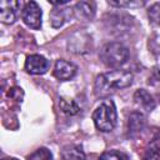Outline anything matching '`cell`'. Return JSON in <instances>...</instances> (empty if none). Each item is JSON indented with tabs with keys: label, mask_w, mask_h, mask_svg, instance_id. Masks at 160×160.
I'll list each match as a JSON object with an SVG mask.
<instances>
[{
	"label": "cell",
	"mask_w": 160,
	"mask_h": 160,
	"mask_svg": "<svg viewBox=\"0 0 160 160\" xmlns=\"http://www.w3.org/2000/svg\"><path fill=\"white\" fill-rule=\"evenodd\" d=\"M132 74L128 70H111L105 74H100L95 80V94L98 96H105L110 91L125 89L132 84Z\"/></svg>",
	"instance_id": "obj_1"
},
{
	"label": "cell",
	"mask_w": 160,
	"mask_h": 160,
	"mask_svg": "<svg viewBox=\"0 0 160 160\" xmlns=\"http://www.w3.org/2000/svg\"><path fill=\"white\" fill-rule=\"evenodd\" d=\"M92 120L98 130L102 132L111 131L116 125V109L111 100L102 101L92 112Z\"/></svg>",
	"instance_id": "obj_2"
},
{
	"label": "cell",
	"mask_w": 160,
	"mask_h": 160,
	"mask_svg": "<svg viewBox=\"0 0 160 160\" xmlns=\"http://www.w3.org/2000/svg\"><path fill=\"white\" fill-rule=\"evenodd\" d=\"M99 58L108 68H119L129 59V50L120 42H108L100 51Z\"/></svg>",
	"instance_id": "obj_3"
},
{
	"label": "cell",
	"mask_w": 160,
	"mask_h": 160,
	"mask_svg": "<svg viewBox=\"0 0 160 160\" xmlns=\"http://www.w3.org/2000/svg\"><path fill=\"white\" fill-rule=\"evenodd\" d=\"M21 19L31 29H40L41 26V9L35 1H28L25 2L22 11H21Z\"/></svg>",
	"instance_id": "obj_4"
},
{
	"label": "cell",
	"mask_w": 160,
	"mask_h": 160,
	"mask_svg": "<svg viewBox=\"0 0 160 160\" xmlns=\"http://www.w3.org/2000/svg\"><path fill=\"white\" fill-rule=\"evenodd\" d=\"M49 69V61L39 54H34L26 58L25 61V70L32 75H42Z\"/></svg>",
	"instance_id": "obj_5"
},
{
	"label": "cell",
	"mask_w": 160,
	"mask_h": 160,
	"mask_svg": "<svg viewBox=\"0 0 160 160\" xmlns=\"http://www.w3.org/2000/svg\"><path fill=\"white\" fill-rule=\"evenodd\" d=\"M22 2L19 1H9L1 0L0 1V20L4 24H12L16 19L18 11L21 8Z\"/></svg>",
	"instance_id": "obj_6"
},
{
	"label": "cell",
	"mask_w": 160,
	"mask_h": 160,
	"mask_svg": "<svg viewBox=\"0 0 160 160\" xmlns=\"http://www.w3.org/2000/svg\"><path fill=\"white\" fill-rule=\"evenodd\" d=\"M76 74V66L72 62H69L64 59H60L55 62L54 66V76L60 81L70 80Z\"/></svg>",
	"instance_id": "obj_7"
},
{
	"label": "cell",
	"mask_w": 160,
	"mask_h": 160,
	"mask_svg": "<svg viewBox=\"0 0 160 160\" xmlns=\"http://www.w3.org/2000/svg\"><path fill=\"white\" fill-rule=\"evenodd\" d=\"M145 126V118L140 111H134L128 119V131L130 136L138 135Z\"/></svg>",
	"instance_id": "obj_8"
},
{
	"label": "cell",
	"mask_w": 160,
	"mask_h": 160,
	"mask_svg": "<svg viewBox=\"0 0 160 160\" xmlns=\"http://www.w3.org/2000/svg\"><path fill=\"white\" fill-rule=\"evenodd\" d=\"M144 160H160V131H155L152 139L148 144Z\"/></svg>",
	"instance_id": "obj_9"
},
{
	"label": "cell",
	"mask_w": 160,
	"mask_h": 160,
	"mask_svg": "<svg viewBox=\"0 0 160 160\" xmlns=\"http://www.w3.org/2000/svg\"><path fill=\"white\" fill-rule=\"evenodd\" d=\"M75 14L84 20H91L95 15V4L92 1H79L75 5Z\"/></svg>",
	"instance_id": "obj_10"
},
{
	"label": "cell",
	"mask_w": 160,
	"mask_h": 160,
	"mask_svg": "<svg viewBox=\"0 0 160 160\" xmlns=\"http://www.w3.org/2000/svg\"><path fill=\"white\" fill-rule=\"evenodd\" d=\"M134 100L136 104H139L141 108H144L148 111L154 110L155 108V100L154 98L145 90V89H139L134 94Z\"/></svg>",
	"instance_id": "obj_11"
},
{
	"label": "cell",
	"mask_w": 160,
	"mask_h": 160,
	"mask_svg": "<svg viewBox=\"0 0 160 160\" xmlns=\"http://www.w3.org/2000/svg\"><path fill=\"white\" fill-rule=\"evenodd\" d=\"M62 160H86L82 149L78 145H66L61 149Z\"/></svg>",
	"instance_id": "obj_12"
},
{
	"label": "cell",
	"mask_w": 160,
	"mask_h": 160,
	"mask_svg": "<svg viewBox=\"0 0 160 160\" xmlns=\"http://www.w3.org/2000/svg\"><path fill=\"white\" fill-rule=\"evenodd\" d=\"M59 106L61 109L62 112L68 114V115H76L80 112V108L79 105L71 100V99H66V98H60V101H59Z\"/></svg>",
	"instance_id": "obj_13"
},
{
	"label": "cell",
	"mask_w": 160,
	"mask_h": 160,
	"mask_svg": "<svg viewBox=\"0 0 160 160\" xmlns=\"http://www.w3.org/2000/svg\"><path fill=\"white\" fill-rule=\"evenodd\" d=\"M66 20V14L64 10H60V9H54L51 11V15H50V21H51V25L54 28H60Z\"/></svg>",
	"instance_id": "obj_14"
},
{
	"label": "cell",
	"mask_w": 160,
	"mask_h": 160,
	"mask_svg": "<svg viewBox=\"0 0 160 160\" xmlns=\"http://www.w3.org/2000/svg\"><path fill=\"white\" fill-rule=\"evenodd\" d=\"M99 160H129L128 155L119 150H109L100 155Z\"/></svg>",
	"instance_id": "obj_15"
},
{
	"label": "cell",
	"mask_w": 160,
	"mask_h": 160,
	"mask_svg": "<svg viewBox=\"0 0 160 160\" xmlns=\"http://www.w3.org/2000/svg\"><path fill=\"white\" fill-rule=\"evenodd\" d=\"M28 160H52V154L46 148H39L28 158Z\"/></svg>",
	"instance_id": "obj_16"
},
{
	"label": "cell",
	"mask_w": 160,
	"mask_h": 160,
	"mask_svg": "<svg viewBox=\"0 0 160 160\" xmlns=\"http://www.w3.org/2000/svg\"><path fill=\"white\" fill-rule=\"evenodd\" d=\"M148 16L152 24L160 25V2H155L150 6L148 10Z\"/></svg>",
	"instance_id": "obj_17"
},
{
	"label": "cell",
	"mask_w": 160,
	"mask_h": 160,
	"mask_svg": "<svg viewBox=\"0 0 160 160\" xmlns=\"http://www.w3.org/2000/svg\"><path fill=\"white\" fill-rule=\"evenodd\" d=\"M109 5L111 6H120V8H124V6H134V5H142V2H136V1H108Z\"/></svg>",
	"instance_id": "obj_18"
},
{
	"label": "cell",
	"mask_w": 160,
	"mask_h": 160,
	"mask_svg": "<svg viewBox=\"0 0 160 160\" xmlns=\"http://www.w3.org/2000/svg\"><path fill=\"white\" fill-rule=\"evenodd\" d=\"M68 2H69L68 0H64V1H50L49 0V4H51V5H65Z\"/></svg>",
	"instance_id": "obj_19"
},
{
	"label": "cell",
	"mask_w": 160,
	"mask_h": 160,
	"mask_svg": "<svg viewBox=\"0 0 160 160\" xmlns=\"http://www.w3.org/2000/svg\"><path fill=\"white\" fill-rule=\"evenodd\" d=\"M2 160H18V159H15V158H5Z\"/></svg>",
	"instance_id": "obj_20"
}]
</instances>
